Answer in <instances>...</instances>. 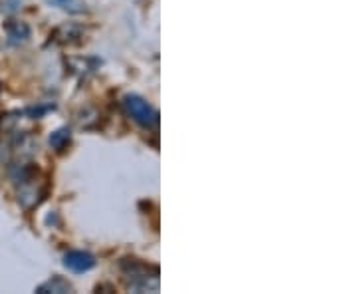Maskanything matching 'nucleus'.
<instances>
[{"instance_id":"nucleus-1","label":"nucleus","mask_w":357,"mask_h":294,"mask_svg":"<svg viewBox=\"0 0 357 294\" xmlns=\"http://www.w3.org/2000/svg\"><path fill=\"white\" fill-rule=\"evenodd\" d=\"M123 103H126V110L129 112V115L139 126H143V128H153V126H157V112L143 98H139V96H128L123 100Z\"/></svg>"},{"instance_id":"nucleus-2","label":"nucleus","mask_w":357,"mask_h":294,"mask_svg":"<svg viewBox=\"0 0 357 294\" xmlns=\"http://www.w3.org/2000/svg\"><path fill=\"white\" fill-rule=\"evenodd\" d=\"M42 189H40L36 183H32L30 181H24V183H20V189H18V205L24 209V211H32L34 207H38V203L42 201Z\"/></svg>"},{"instance_id":"nucleus-3","label":"nucleus","mask_w":357,"mask_h":294,"mask_svg":"<svg viewBox=\"0 0 357 294\" xmlns=\"http://www.w3.org/2000/svg\"><path fill=\"white\" fill-rule=\"evenodd\" d=\"M64 265L66 269H70L72 272H88L89 269H93L96 258L84 251H72L64 256Z\"/></svg>"},{"instance_id":"nucleus-4","label":"nucleus","mask_w":357,"mask_h":294,"mask_svg":"<svg viewBox=\"0 0 357 294\" xmlns=\"http://www.w3.org/2000/svg\"><path fill=\"white\" fill-rule=\"evenodd\" d=\"M4 32H6L10 44H24L26 40L30 38V28H28V24L18 22V20L4 22Z\"/></svg>"},{"instance_id":"nucleus-5","label":"nucleus","mask_w":357,"mask_h":294,"mask_svg":"<svg viewBox=\"0 0 357 294\" xmlns=\"http://www.w3.org/2000/svg\"><path fill=\"white\" fill-rule=\"evenodd\" d=\"M40 294L44 293H56V294H66V293H72V284L68 281H64L62 277H54L52 281L44 282L42 286L38 288Z\"/></svg>"},{"instance_id":"nucleus-6","label":"nucleus","mask_w":357,"mask_h":294,"mask_svg":"<svg viewBox=\"0 0 357 294\" xmlns=\"http://www.w3.org/2000/svg\"><path fill=\"white\" fill-rule=\"evenodd\" d=\"M70 138H72V135H70V129H66V128L58 129V131H54V133L50 135V145L54 147V149L62 152L66 145L70 143Z\"/></svg>"},{"instance_id":"nucleus-7","label":"nucleus","mask_w":357,"mask_h":294,"mask_svg":"<svg viewBox=\"0 0 357 294\" xmlns=\"http://www.w3.org/2000/svg\"><path fill=\"white\" fill-rule=\"evenodd\" d=\"M10 159H13V149H10V145L4 143V141H0V166H8Z\"/></svg>"}]
</instances>
